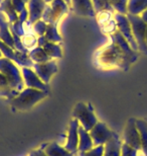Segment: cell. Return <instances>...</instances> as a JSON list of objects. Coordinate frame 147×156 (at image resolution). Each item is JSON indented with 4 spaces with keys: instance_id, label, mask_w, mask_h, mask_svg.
I'll return each instance as SVG.
<instances>
[{
    "instance_id": "30",
    "label": "cell",
    "mask_w": 147,
    "mask_h": 156,
    "mask_svg": "<svg viewBox=\"0 0 147 156\" xmlns=\"http://www.w3.org/2000/svg\"><path fill=\"white\" fill-rule=\"evenodd\" d=\"M30 154L32 156H46L45 151H43V148H39V149H36V150L30 151Z\"/></svg>"
},
{
    "instance_id": "24",
    "label": "cell",
    "mask_w": 147,
    "mask_h": 156,
    "mask_svg": "<svg viewBox=\"0 0 147 156\" xmlns=\"http://www.w3.org/2000/svg\"><path fill=\"white\" fill-rule=\"evenodd\" d=\"M0 96L8 98L9 101L13 98L14 96H16V94L13 92V90L11 89L10 85H9L7 79L1 72H0Z\"/></svg>"
},
{
    "instance_id": "22",
    "label": "cell",
    "mask_w": 147,
    "mask_h": 156,
    "mask_svg": "<svg viewBox=\"0 0 147 156\" xmlns=\"http://www.w3.org/2000/svg\"><path fill=\"white\" fill-rule=\"evenodd\" d=\"M45 37L48 42H52V43L61 44L62 42V38L58 32L57 24H48Z\"/></svg>"
},
{
    "instance_id": "31",
    "label": "cell",
    "mask_w": 147,
    "mask_h": 156,
    "mask_svg": "<svg viewBox=\"0 0 147 156\" xmlns=\"http://www.w3.org/2000/svg\"><path fill=\"white\" fill-rule=\"evenodd\" d=\"M65 2H67V3H68V5H70V7H71V1H72V0H65Z\"/></svg>"
},
{
    "instance_id": "18",
    "label": "cell",
    "mask_w": 147,
    "mask_h": 156,
    "mask_svg": "<svg viewBox=\"0 0 147 156\" xmlns=\"http://www.w3.org/2000/svg\"><path fill=\"white\" fill-rule=\"evenodd\" d=\"M0 11L5 15L9 23H13L18 20V13L15 11L11 0H0Z\"/></svg>"
},
{
    "instance_id": "2",
    "label": "cell",
    "mask_w": 147,
    "mask_h": 156,
    "mask_svg": "<svg viewBox=\"0 0 147 156\" xmlns=\"http://www.w3.org/2000/svg\"><path fill=\"white\" fill-rule=\"evenodd\" d=\"M48 92L42 90L25 87L18 93L16 96L10 99V105L13 110L16 111H27L33 108L34 105L48 98Z\"/></svg>"
},
{
    "instance_id": "7",
    "label": "cell",
    "mask_w": 147,
    "mask_h": 156,
    "mask_svg": "<svg viewBox=\"0 0 147 156\" xmlns=\"http://www.w3.org/2000/svg\"><path fill=\"white\" fill-rule=\"evenodd\" d=\"M96 20L98 21V24L102 30V33L111 36L112 34L117 32V23L113 14V11L103 10L97 12Z\"/></svg>"
},
{
    "instance_id": "13",
    "label": "cell",
    "mask_w": 147,
    "mask_h": 156,
    "mask_svg": "<svg viewBox=\"0 0 147 156\" xmlns=\"http://www.w3.org/2000/svg\"><path fill=\"white\" fill-rule=\"evenodd\" d=\"M71 9L80 16L96 17V11L92 0H72Z\"/></svg>"
},
{
    "instance_id": "4",
    "label": "cell",
    "mask_w": 147,
    "mask_h": 156,
    "mask_svg": "<svg viewBox=\"0 0 147 156\" xmlns=\"http://www.w3.org/2000/svg\"><path fill=\"white\" fill-rule=\"evenodd\" d=\"M70 10V5L65 0H54L51 3H48L43 11L42 20L48 24H57L68 14Z\"/></svg>"
},
{
    "instance_id": "3",
    "label": "cell",
    "mask_w": 147,
    "mask_h": 156,
    "mask_svg": "<svg viewBox=\"0 0 147 156\" xmlns=\"http://www.w3.org/2000/svg\"><path fill=\"white\" fill-rule=\"evenodd\" d=\"M0 72L7 79L11 89L16 95L24 89L25 85H24L21 69L18 68L17 64H15L13 61L5 57L0 58Z\"/></svg>"
},
{
    "instance_id": "9",
    "label": "cell",
    "mask_w": 147,
    "mask_h": 156,
    "mask_svg": "<svg viewBox=\"0 0 147 156\" xmlns=\"http://www.w3.org/2000/svg\"><path fill=\"white\" fill-rule=\"evenodd\" d=\"M89 133L92 137L95 146L105 145L114 135L113 131H111L107 127V125L102 122H98Z\"/></svg>"
},
{
    "instance_id": "19",
    "label": "cell",
    "mask_w": 147,
    "mask_h": 156,
    "mask_svg": "<svg viewBox=\"0 0 147 156\" xmlns=\"http://www.w3.org/2000/svg\"><path fill=\"white\" fill-rule=\"evenodd\" d=\"M43 151L46 156H74L72 152L68 151L65 146H61L57 142H52L43 146Z\"/></svg>"
},
{
    "instance_id": "26",
    "label": "cell",
    "mask_w": 147,
    "mask_h": 156,
    "mask_svg": "<svg viewBox=\"0 0 147 156\" xmlns=\"http://www.w3.org/2000/svg\"><path fill=\"white\" fill-rule=\"evenodd\" d=\"M121 156H147L141 149H134L127 144H122V153Z\"/></svg>"
},
{
    "instance_id": "29",
    "label": "cell",
    "mask_w": 147,
    "mask_h": 156,
    "mask_svg": "<svg viewBox=\"0 0 147 156\" xmlns=\"http://www.w3.org/2000/svg\"><path fill=\"white\" fill-rule=\"evenodd\" d=\"M11 3H12V5H13L15 11H16L18 14H19L23 9L26 8V3L24 2L23 0H11Z\"/></svg>"
},
{
    "instance_id": "8",
    "label": "cell",
    "mask_w": 147,
    "mask_h": 156,
    "mask_svg": "<svg viewBox=\"0 0 147 156\" xmlns=\"http://www.w3.org/2000/svg\"><path fill=\"white\" fill-rule=\"evenodd\" d=\"M124 143L134 149H141L140 133L135 119H130L124 129Z\"/></svg>"
},
{
    "instance_id": "21",
    "label": "cell",
    "mask_w": 147,
    "mask_h": 156,
    "mask_svg": "<svg viewBox=\"0 0 147 156\" xmlns=\"http://www.w3.org/2000/svg\"><path fill=\"white\" fill-rule=\"evenodd\" d=\"M42 48L45 50V52L48 53V55L52 59H61L62 58V49L61 44L57 43H52V42H46L45 45L42 46Z\"/></svg>"
},
{
    "instance_id": "32",
    "label": "cell",
    "mask_w": 147,
    "mask_h": 156,
    "mask_svg": "<svg viewBox=\"0 0 147 156\" xmlns=\"http://www.w3.org/2000/svg\"><path fill=\"white\" fill-rule=\"evenodd\" d=\"M45 1L46 3H51V2L54 1V0H45Z\"/></svg>"
},
{
    "instance_id": "10",
    "label": "cell",
    "mask_w": 147,
    "mask_h": 156,
    "mask_svg": "<svg viewBox=\"0 0 147 156\" xmlns=\"http://www.w3.org/2000/svg\"><path fill=\"white\" fill-rule=\"evenodd\" d=\"M34 72L37 74L42 82L48 84L52 77L58 72V64L55 60H51L45 63H34L32 66Z\"/></svg>"
},
{
    "instance_id": "11",
    "label": "cell",
    "mask_w": 147,
    "mask_h": 156,
    "mask_svg": "<svg viewBox=\"0 0 147 156\" xmlns=\"http://www.w3.org/2000/svg\"><path fill=\"white\" fill-rule=\"evenodd\" d=\"M21 73H22L24 85L29 88H34L42 90V91L48 92V84L42 82V79L37 76V74L34 72L32 68L29 67H21Z\"/></svg>"
},
{
    "instance_id": "34",
    "label": "cell",
    "mask_w": 147,
    "mask_h": 156,
    "mask_svg": "<svg viewBox=\"0 0 147 156\" xmlns=\"http://www.w3.org/2000/svg\"><path fill=\"white\" fill-rule=\"evenodd\" d=\"M23 1H24V2H25V3H27V2H28V1H29V0H23Z\"/></svg>"
},
{
    "instance_id": "35",
    "label": "cell",
    "mask_w": 147,
    "mask_h": 156,
    "mask_svg": "<svg viewBox=\"0 0 147 156\" xmlns=\"http://www.w3.org/2000/svg\"><path fill=\"white\" fill-rule=\"evenodd\" d=\"M28 156H32V155H31V154H30V153H29V155H28Z\"/></svg>"
},
{
    "instance_id": "25",
    "label": "cell",
    "mask_w": 147,
    "mask_h": 156,
    "mask_svg": "<svg viewBox=\"0 0 147 156\" xmlns=\"http://www.w3.org/2000/svg\"><path fill=\"white\" fill-rule=\"evenodd\" d=\"M93 1V5L94 8H95L96 13L97 12L103 11V10H109V11H113L114 12V8L112 7L110 2L108 0H92Z\"/></svg>"
},
{
    "instance_id": "1",
    "label": "cell",
    "mask_w": 147,
    "mask_h": 156,
    "mask_svg": "<svg viewBox=\"0 0 147 156\" xmlns=\"http://www.w3.org/2000/svg\"><path fill=\"white\" fill-rule=\"evenodd\" d=\"M111 42L96 52V62L102 68L124 67L129 62L131 50L128 42L119 32L110 36Z\"/></svg>"
},
{
    "instance_id": "12",
    "label": "cell",
    "mask_w": 147,
    "mask_h": 156,
    "mask_svg": "<svg viewBox=\"0 0 147 156\" xmlns=\"http://www.w3.org/2000/svg\"><path fill=\"white\" fill-rule=\"evenodd\" d=\"M79 127L80 123L76 119H73L70 122V126L68 130L67 142H65V148L68 151L72 152L73 154H76L79 147Z\"/></svg>"
},
{
    "instance_id": "23",
    "label": "cell",
    "mask_w": 147,
    "mask_h": 156,
    "mask_svg": "<svg viewBox=\"0 0 147 156\" xmlns=\"http://www.w3.org/2000/svg\"><path fill=\"white\" fill-rule=\"evenodd\" d=\"M136 126L140 133L141 140V150L147 155V121L146 120H136Z\"/></svg>"
},
{
    "instance_id": "17",
    "label": "cell",
    "mask_w": 147,
    "mask_h": 156,
    "mask_svg": "<svg viewBox=\"0 0 147 156\" xmlns=\"http://www.w3.org/2000/svg\"><path fill=\"white\" fill-rule=\"evenodd\" d=\"M94 142L91 137L90 133L87 130L81 126L79 127V147H78V152L79 153H84L86 151H89L90 149L94 147Z\"/></svg>"
},
{
    "instance_id": "5",
    "label": "cell",
    "mask_w": 147,
    "mask_h": 156,
    "mask_svg": "<svg viewBox=\"0 0 147 156\" xmlns=\"http://www.w3.org/2000/svg\"><path fill=\"white\" fill-rule=\"evenodd\" d=\"M73 118L79 122L80 125L84 129L90 132L92 128L98 123L94 110L91 104H85L83 101H80L75 105L73 111Z\"/></svg>"
},
{
    "instance_id": "16",
    "label": "cell",
    "mask_w": 147,
    "mask_h": 156,
    "mask_svg": "<svg viewBox=\"0 0 147 156\" xmlns=\"http://www.w3.org/2000/svg\"><path fill=\"white\" fill-rule=\"evenodd\" d=\"M122 144L120 138L116 133L104 145V156H121Z\"/></svg>"
},
{
    "instance_id": "27",
    "label": "cell",
    "mask_w": 147,
    "mask_h": 156,
    "mask_svg": "<svg viewBox=\"0 0 147 156\" xmlns=\"http://www.w3.org/2000/svg\"><path fill=\"white\" fill-rule=\"evenodd\" d=\"M46 27H48V23H46L45 21H43L42 20H37L32 24V30L37 37L45 36Z\"/></svg>"
},
{
    "instance_id": "36",
    "label": "cell",
    "mask_w": 147,
    "mask_h": 156,
    "mask_svg": "<svg viewBox=\"0 0 147 156\" xmlns=\"http://www.w3.org/2000/svg\"><path fill=\"white\" fill-rule=\"evenodd\" d=\"M146 121H147V120H146Z\"/></svg>"
},
{
    "instance_id": "15",
    "label": "cell",
    "mask_w": 147,
    "mask_h": 156,
    "mask_svg": "<svg viewBox=\"0 0 147 156\" xmlns=\"http://www.w3.org/2000/svg\"><path fill=\"white\" fill-rule=\"evenodd\" d=\"M0 40L7 46L14 48L13 37H12L11 30L9 29V23L1 11H0Z\"/></svg>"
},
{
    "instance_id": "33",
    "label": "cell",
    "mask_w": 147,
    "mask_h": 156,
    "mask_svg": "<svg viewBox=\"0 0 147 156\" xmlns=\"http://www.w3.org/2000/svg\"><path fill=\"white\" fill-rule=\"evenodd\" d=\"M3 57V55H2V52H1V50H0V58Z\"/></svg>"
},
{
    "instance_id": "20",
    "label": "cell",
    "mask_w": 147,
    "mask_h": 156,
    "mask_svg": "<svg viewBox=\"0 0 147 156\" xmlns=\"http://www.w3.org/2000/svg\"><path fill=\"white\" fill-rule=\"evenodd\" d=\"M29 58L32 60L33 63H45V62H48L51 60H54L48 55V53L45 52V50L42 47L37 46L32 50H30L28 52Z\"/></svg>"
},
{
    "instance_id": "6",
    "label": "cell",
    "mask_w": 147,
    "mask_h": 156,
    "mask_svg": "<svg viewBox=\"0 0 147 156\" xmlns=\"http://www.w3.org/2000/svg\"><path fill=\"white\" fill-rule=\"evenodd\" d=\"M0 50L2 52L3 57L13 61L15 64L19 65L20 67L32 68L34 63L29 58L28 53H23L14 48H11V47H9L3 43L1 40H0Z\"/></svg>"
},
{
    "instance_id": "28",
    "label": "cell",
    "mask_w": 147,
    "mask_h": 156,
    "mask_svg": "<svg viewBox=\"0 0 147 156\" xmlns=\"http://www.w3.org/2000/svg\"><path fill=\"white\" fill-rule=\"evenodd\" d=\"M80 156H104V145L94 146L89 151L80 153Z\"/></svg>"
},
{
    "instance_id": "14",
    "label": "cell",
    "mask_w": 147,
    "mask_h": 156,
    "mask_svg": "<svg viewBox=\"0 0 147 156\" xmlns=\"http://www.w3.org/2000/svg\"><path fill=\"white\" fill-rule=\"evenodd\" d=\"M46 4L48 3L45 0H29L26 3V8L28 11V21L31 24L42 20Z\"/></svg>"
}]
</instances>
